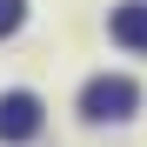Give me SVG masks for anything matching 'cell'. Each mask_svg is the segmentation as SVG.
Masks as SVG:
<instances>
[{
    "instance_id": "6da1fadb",
    "label": "cell",
    "mask_w": 147,
    "mask_h": 147,
    "mask_svg": "<svg viewBox=\"0 0 147 147\" xmlns=\"http://www.w3.org/2000/svg\"><path fill=\"white\" fill-rule=\"evenodd\" d=\"M140 107V87L127 80V74H94V80L80 87V114L87 120H127Z\"/></svg>"
},
{
    "instance_id": "7a4b0ae2",
    "label": "cell",
    "mask_w": 147,
    "mask_h": 147,
    "mask_svg": "<svg viewBox=\"0 0 147 147\" xmlns=\"http://www.w3.org/2000/svg\"><path fill=\"white\" fill-rule=\"evenodd\" d=\"M34 134H40V100H34L27 87L0 94V140H7V147H27Z\"/></svg>"
},
{
    "instance_id": "3957f363",
    "label": "cell",
    "mask_w": 147,
    "mask_h": 147,
    "mask_svg": "<svg viewBox=\"0 0 147 147\" xmlns=\"http://www.w3.org/2000/svg\"><path fill=\"white\" fill-rule=\"evenodd\" d=\"M114 40L134 47V54H147V7L134 0V7H114Z\"/></svg>"
},
{
    "instance_id": "277c9868",
    "label": "cell",
    "mask_w": 147,
    "mask_h": 147,
    "mask_svg": "<svg viewBox=\"0 0 147 147\" xmlns=\"http://www.w3.org/2000/svg\"><path fill=\"white\" fill-rule=\"evenodd\" d=\"M20 20H27V0H0V40H7Z\"/></svg>"
}]
</instances>
